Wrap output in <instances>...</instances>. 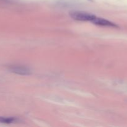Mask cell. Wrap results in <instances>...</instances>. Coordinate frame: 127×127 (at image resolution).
<instances>
[{"label":"cell","mask_w":127,"mask_h":127,"mask_svg":"<svg viewBox=\"0 0 127 127\" xmlns=\"http://www.w3.org/2000/svg\"><path fill=\"white\" fill-rule=\"evenodd\" d=\"M69 16L73 19L79 21H89L92 22L93 19L95 17V15L88 13L85 12H80V11H74L69 13Z\"/></svg>","instance_id":"6da1fadb"},{"label":"cell","mask_w":127,"mask_h":127,"mask_svg":"<svg viewBox=\"0 0 127 127\" xmlns=\"http://www.w3.org/2000/svg\"><path fill=\"white\" fill-rule=\"evenodd\" d=\"M9 69L12 73L20 75H29L31 73L29 68L21 66H12L9 68Z\"/></svg>","instance_id":"7a4b0ae2"},{"label":"cell","mask_w":127,"mask_h":127,"mask_svg":"<svg viewBox=\"0 0 127 127\" xmlns=\"http://www.w3.org/2000/svg\"><path fill=\"white\" fill-rule=\"evenodd\" d=\"M92 23L94 24L95 25L100 26H105V27H117L115 24L110 22V21H107L106 19L101 18V17H98L95 16L93 20L92 21Z\"/></svg>","instance_id":"3957f363"},{"label":"cell","mask_w":127,"mask_h":127,"mask_svg":"<svg viewBox=\"0 0 127 127\" xmlns=\"http://www.w3.org/2000/svg\"><path fill=\"white\" fill-rule=\"evenodd\" d=\"M17 119L15 117H0V122L4 124H11L17 122Z\"/></svg>","instance_id":"277c9868"}]
</instances>
